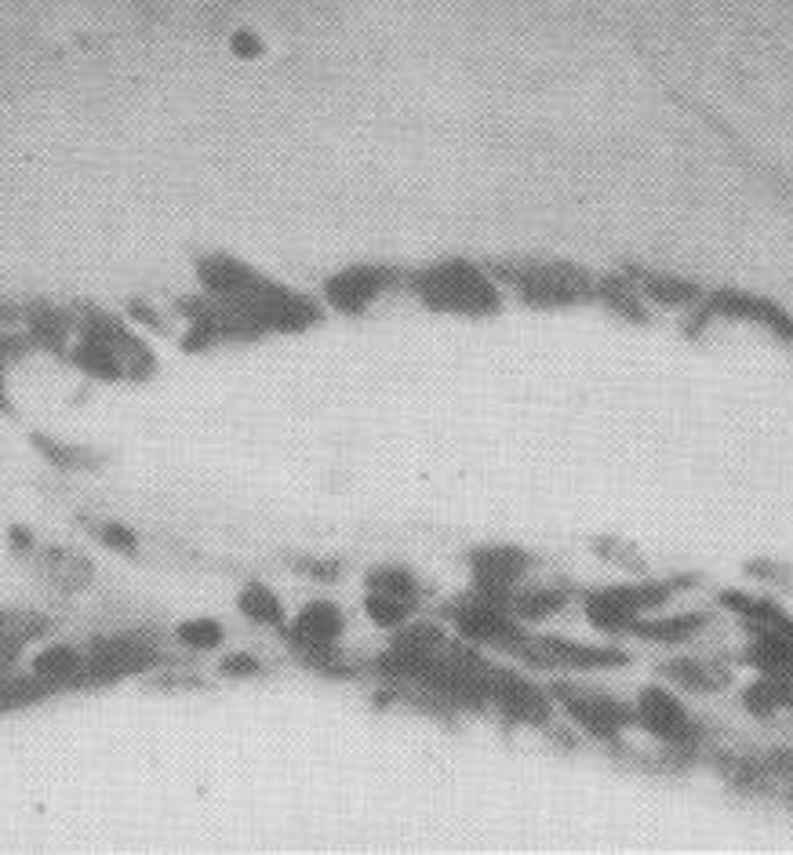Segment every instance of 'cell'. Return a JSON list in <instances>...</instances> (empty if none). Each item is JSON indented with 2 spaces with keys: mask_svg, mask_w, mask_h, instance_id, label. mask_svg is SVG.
Instances as JSON below:
<instances>
[{
  "mask_svg": "<svg viewBox=\"0 0 793 855\" xmlns=\"http://www.w3.org/2000/svg\"><path fill=\"white\" fill-rule=\"evenodd\" d=\"M412 288L422 302L444 313H466V317H484L499 310V288L492 277H484L470 262H441L412 277Z\"/></svg>",
  "mask_w": 793,
  "mask_h": 855,
  "instance_id": "6da1fadb",
  "label": "cell"
},
{
  "mask_svg": "<svg viewBox=\"0 0 793 855\" xmlns=\"http://www.w3.org/2000/svg\"><path fill=\"white\" fill-rule=\"evenodd\" d=\"M688 579H641V583L604 586L586 594V619L604 634H630L641 615H652L681 594Z\"/></svg>",
  "mask_w": 793,
  "mask_h": 855,
  "instance_id": "7a4b0ae2",
  "label": "cell"
},
{
  "mask_svg": "<svg viewBox=\"0 0 793 855\" xmlns=\"http://www.w3.org/2000/svg\"><path fill=\"white\" fill-rule=\"evenodd\" d=\"M553 695H557V703L564 706V714L572 717L575 725L583 728V732H590L593 739H604V743H612V739H619L630 725H637L633 706L619 703V699L608 692L575 688V684H557Z\"/></svg>",
  "mask_w": 793,
  "mask_h": 855,
  "instance_id": "3957f363",
  "label": "cell"
},
{
  "mask_svg": "<svg viewBox=\"0 0 793 855\" xmlns=\"http://www.w3.org/2000/svg\"><path fill=\"white\" fill-rule=\"evenodd\" d=\"M633 717H637V725L644 728L648 735H655L659 743L673 746V750H695L699 743V725H695V717L684 710V703L670 688H641L637 695V703H633Z\"/></svg>",
  "mask_w": 793,
  "mask_h": 855,
  "instance_id": "277c9868",
  "label": "cell"
},
{
  "mask_svg": "<svg viewBox=\"0 0 793 855\" xmlns=\"http://www.w3.org/2000/svg\"><path fill=\"white\" fill-rule=\"evenodd\" d=\"M510 284H517L532 306H575L597 295L590 277L575 266H521L510 270Z\"/></svg>",
  "mask_w": 793,
  "mask_h": 855,
  "instance_id": "5b68a950",
  "label": "cell"
},
{
  "mask_svg": "<svg viewBox=\"0 0 793 855\" xmlns=\"http://www.w3.org/2000/svg\"><path fill=\"white\" fill-rule=\"evenodd\" d=\"M710 317H728V321L757 324V328H764V332H772L775 339L793 342V317L779 306V302L764 299V295L739 292V288H721V292L703 295L699 321H710Z\"/></svg>",
  "mask_w": 793,
  "mask_h": 855,
  "instance_id": "8992f818",
  "label": "cell"
},
{
  "mask_svg": "<svg viewBox=\"0 0 793 855\" xmlns=\"http://www.w3.org/2000/svg\"><path fill=\"white\" fill-rule=\"evenodd\" d=\"M524 663L561 666V670H608V666H623L626 652L612 644H583L572 637H532Z\"/></svg>",
  "mask_w": 793,
  "mask_h": 855,
  "instance_id": "52a82bcc",
  "label": "cell"
},
{
  "mask_svg": "<svg viewBox=\"0 0 793 855\" xmlns=\"http://www.w3.org/2000/svg\"><path fill=\"white\" fill-rule=\"evenodd\" d=\"M401 273L386 266H350L324 284V299L339 313H364L375 299L390 292Z\"/></svg>",
  "mask_w": 793,
  "mask_h": 855,
  "instance_id": "ba28073f",
  "label": "cell"
},
{
  "mask_svg": "<svg viewBox=\"0 0 793 855\" xmlns=\"http://www.w3.org/2000/svg\"><path fill=\"white\" fill-rule=\"evenodd\" d=\"M284 637L306 655H332L335 644L342 637V612L332 601H313L306 604L292 623L284 626Z\"/></svg>",
  "mask_w": 793,
  "mask_h": 855,
  "instance_id": "9c48e42d",
  "label": "cell"
},
{
  "mask_svg": "<svg viewBox=\"0 0 793 855\" xmlns=\"http://www.w3.org/2000/svg\"><path fill=\"white\" fill-rule=\"evenodd\" d=\"M470 564H473V572H477L481 594L510 604L517 583H521L524 572L532 568V557L521 554V550H513V546H488L481 554H473Z\"/></svg>",
  "mask_w": 793,
  "mask_h": 855,
  "instance_id": "30bf717a",
  "label": "cell"
},
{
  "mask_svg": "<svg viewBox=\"0 0 793 855\" xmlns=\"http://www.w3.org/2000/svg\"><path fill=\"white\" fill-rule=\"evenodd\" d=\"M488 699L499 706L502 714H510L513 721H528V725H543L550 717V695L543 688L528 684L521 674L513 670H492V688H488Z\"/></svg>",
  "mask_w": 793,
  "mask_h": 855,
  "instance_id": "8fae6325",
  "label": "cell"
},
{
  "mask_svg": "<svg viewBox=\"0 0 793 855\" xmlns=\"http://www.w3.org/2000/svg\"><path fill=\"white\" fill-rule=\"evenodd\" d=\"M710 626V615L706 612H677V615H641L637 623L630 626L633 637L652 644H684L692 641L699 630Z\"/></svg>",
  "mask_w": 793,
  "mask_h": 855,
  "instance_id": "7c38bea8",
  "label": "cell"
},
{
  "mask_svg": "<svg viewBox=\"0 0 793 855\" xmlns=\"http://www.w3.org/2000/svg\"><path fill=\"white\" fill-rule=\"evenodd\" d=\"M663 677L684 692H721L732 681L728 670H721L717 663H703V659H670L663 663Z\"/></svg>",
  "mask_w": 793,
  "mask_h": 855,
  "instance_id": "4fadbf2b",
  "label": "cell"
},
{
  "mask_svg": "<svg viewBox=\"0 0 793 855\" xmlns=\"http://www.w3.org/2000/svg\"><path fill=\"white\" fill-rule=\"evenodd\" d=\"M743 706L753 717H775L779 710H793V681L779 674H764L743 692Z\"/></svg>",
  "mask_w": 793,
  "mask_h": 855,
  "instance_id": "5bb4252c",
  "label": "cell"
},
{
  "mask_svg": "<svg viewBox=\"0 0 793 855\" xmlns=\"http://www.w3.org/2000/svg\"><path fill=\"white\" fill-rule=\"evenodd\" d=\"M637 288H641L644 299L659 302V306H692V302H703V292L692 281H681V277H670V273H637Z\"/></svg>",
  "mask_w": 793,
  "mask_h": 855,
  "instance_id": "9a60e30c",
  "label": "cell"
},
{
  "mask_svg": "<svg viewBox=\"0 0 793 855\" xmlns=\"http://www.w3.org/2000/svg\"><path fill=\"white\" fill-rule=\"evenodd\" d=\"M564 604H568V594H564V590H553V586H532V590H513L510 612L528 626V623H543V619L557 615Z\"/></svg>",
  "mask_w": 793,
  "mask_h": 855,
  "instance_id": "2e32d148",
  "label": "cell"
},
{
  "mask_svg": "<svg viewBox=\"0 0 793 855\" xmlns=\"http://www.w3.org/2000/svg\"><path fill=\"white\" fill-rule=\"evenodd\" d=\"M84 670H88V659L77 648H70V644H55V648H48V652H41L33 659V674L48 684H66L73 677H81Z\"/></svg>",
  "mask_w": 793,
  "mask_h": 855,
  "instance_id": "e0dca14e",
  "label": "cell"
},
{
  "mask_svg": "<svg viewBox=\"0 0 793 855\" xmlns=\"http://www.w3.org/2000/svg\"><path fill=\"white\" fill-rule=\"evenodd\" d=\"M237 604H241V612L248 615L251 623H259V626H284V604H281V597L273 594V590H270L266 583L244 586L241 597H237Z\"/></svg>",
  "mask_w": 793,
  "mask_h": 855,
  "instance_id": "ac0fdd59",
  "label": "cell"
},
{
  "mask_svg": "<svg viewBox=\"0 0 793 855\" xmlns=\"http://www.w3.org/2000/svg\"><path fill=\"white\" fill-rule=\"evenodd\" d=\"M364 612H368V619H372L375 626H382V630H401L404 623H412L415 601H401V597L372 594V590H368V604H364Z\"/></svg>",
  "mask_w": 793,
  "mask_h": 855,
  "instance_id": "d6986e66",
  "label": "cell"
},
{
  "mask_svg": "<svg viewBox=\"0 0 793 855\" xmlns=\"http://www.w3.org/2000/svg\"><path fill=\"white\" fill-rule=\"evenodd\" d=\"M368 590L401 597V601H419V579L412 572H404V568H372L368 572Z\"/></svg>",
  "mask_w": 793,
  "mask_h": 855,
  "instance_id": "ffe728a7",
  "label": "cell"
},
{
  "mask_svg": "<svg viewBox=\"0 0 793 855\" xmlns=\"http://www.w3.org/2000/svg\"><path fill=\"white\" fill-rule=\"evenodd\" d=\"M179 637L186 648H197V652H208V648H219L222 644V626L215 619H186L179 626Z\"/></svg>",
  "mask_w": 793,
  "mask_h": 855,
  "instance_id": "44dd1931",
  "label": "cell"
},
{
  "mask_svg": "<svg viewBox=\"0 0 793 855\" xmlns=\"http://www.w3.org/2000/svg\"><path fill=\"white\" fill-rule=\"evenodd\" d=\"M222 674H259V663L251 659V655H230V659H222Z\"/></svg>",
  "mask_w": 793,
  "mask_h": 855,
  "instance_id": "7402d4cb",
  "label": "cell"
},
{
  "mask_svg": "<svg viewBox=\"0 0 793 855\" xmlns=\"http://www.w3.org/2000/svg\"><path fill=\"white\" fill-rule=\"evenodd\" d=\"M106 539L117 543L121 550H131V546H135V535H131L128 528H121V524H110V528H106Z\"/></svg>",
  "mask_w": 793,
  "mask_h": 855,
  "instance_id": "603a6c76",
  "label": "cell"
},
{
  "mask_svg": "<svg viewBox=\"0 0 793 855\" xmlns=\"http://www.w3.org/2000/svg\"><path fill=\"white\" fill-rule=\"evenodd\" d=\"M233 48H237V55H259L262 51V41H255V37H233Z\"/></svg>",
  "mask_w": 793,
  "mask_h": 855,
  "instance_id": "cb8c5ba5",
  "label": "cell"
}]
</instances>
